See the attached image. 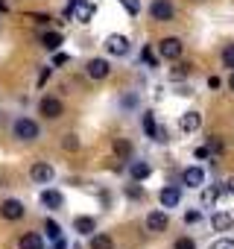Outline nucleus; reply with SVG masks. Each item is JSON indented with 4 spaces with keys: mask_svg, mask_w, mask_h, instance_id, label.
I'll return each instance as SVG.
<instances>
[{
    "mask_svg": "<svg viewBox=\"0 0 234 249\" xmlns=\"http://www.w3.org/2000/svg\"><path fill=\"white\" fill-rule=\"evenodd\" d=\"M167 226H170V217H167V211H150V214H147V231L158 234V231H164Z\"/></svg>",
    "mask_w": 234,
    "mask_h": 249,
    "instance_id": "6",
    "label": "nucleus"
},
{
    "mask_svg": "<svg viewBox=\"0 0 234 249\" xmlns=\"http://www.w3.org/2000/svg\"><path fill=\"white\" fill-rule=\"evenodd\" d=\"M108 73H111V68H108L105 59H91V62H88V76H91V79H105Z\"/></svg>",
    "mask_w": 234,
    "mask_h": 249,
    "instance_id": "12",
    "label": "nucleus"
},
{
    "mask_svg": "<svg viewBox=\"0 0 234 249\" xmlns=\"http://www.w3.org/2000/svg\"><path fill=\"white\" fill-rule=\"evenodd\" d=\"M62 150L76 153V150H79V138H76V135H65V138H62Z\"/></svg>",
    "mask_w": 234,
    "mask_h": 249,
    "instance_id": "24",
    "label": "nucleus"
},
{
    "mask_svg": "<svg viewBox=\"0 0 234 249\" xmlns=\"http://www.w3.org/2000/svg\"><path fill=\"white\" fill-rule=\"evenodd\" d=\"M120 6H123L132 18H138V15H141V0H120Z\"/></svg>",
    "mask_w": 234,
    "mask_h": 249,
    "instance_id": "23",
    "label": "nucleus"
},
{
    "mask_svg": "<svg viewBox=\"0 0 234 249\" xmlns=\"http://www.w3.org/2000/svg\"><path fill=\"white\" fill-rule=\"evenodd\" d=\"M202 182H205V170L202 167H187L184 170V185L187 188H199Z\"/></svg>",
    "mask_w": 234,
    "mask_h": 249,
    "instance_id": "13",
    "label": "nucleus"
},
{
    "mask_svg": "<svg viewBox=\"0 0 234 249\" xmlns=\"http://www.w3.org/2000/svg\"><path fill=\"white\" fill-rule=\"evenodd\" d=\"M91 249H114V240L108 234H91Z\"/></svg>",
    "mask_w": 234,
    "mask_h": 249,
    "instance_id": "20",
    "label": "nucleus"
},
{
    "mask_svg": "<svg viewBox=\"0 0 234 249\" xmlns=\"http://www.w3.org/2000/svg\"><path fill=\"white\" fill-rule=\"evenodd\" d=\"M211 249H234V240L231 237H219V240L211 243Z\"/></svg>",
    "mask_w": 234,
    "mask_h": 249,
    "instance_id": "27",
    "label": "nucleus"
},
{
    "mask_svg": "<svg viewBox=\"0 0 234 249\" xmlns=\"http://www.w3.org/2000/svg\"><path fill=\"white\" fill-rule=\"evenodd\" d=\"M67 62H70L67 53H56V56H53V65H67Z\"/></svg>",
    "mask_w": 234,
    "mask_h": 249,
    "instance_id": "32",
    "label": "nucleus"
},
{
    "mask_svg": "<svg viewBox=\"0 0 234 249\" xmlns=\"http://www.w3.org/2000/svg\"><path fill=\"white\" fill-rule=\"evenodd\" d=\"M141 123H144V132H147V138H155L158 135V126H155V117L147 111V114H141Z\"/></svg>",
    "mask_w": 234,
    "mask_h": 249,
    "instance_id": "21",
    "label": "nucleus"
},
{
    "mask_svg": "<svg viewBox=\"0 0 234 249\" xmlns=\"http://www.w3.org/2000/svg\"><path fill=\"white\" fill-rule=\"evenodd\" d=\"M158 199H161V205H164V208H176V205L182 202V191H179L176 185H167V188H161Z\"/></svg>",
    "mask_w": 234,
    "mask_h": 249,
    "instance_id": "10",
    "label": "nucleus"
},
{
    "mask_svg": "<svg viewBox=\"0 0 234 249\" xmlns=\"http://www.w3.org/2000/svg\"><path fill=\"white\" fill-rule=\"evenodd\" d=\"M211 226H214L217 231H228V229L234 226V217H231V214H225V211H219V214H214V217H211Z\"/></svg>",
    "mask_w": 234,
    "mask_h": 249,
    "instance_id": "15",
    "label": "nucleus"
},
{
    "mask_svg": "<svg viewBox=\"0 0 234 249\" xmlns=\"http://www.w3.org/2000/svg\"><path fill=\"white\" fill-rule=\"evenodd\" d=\"M158 53H161V59L176 62V59L182 56V41H179V38H164V41L158 44Z\"/></svg>",
    "mask_w": 234,
    "mask_h": 249,
    "instance_id": "8",
    "label": "nucleus"
},
{
    "mask_svg": "<svg viewBox=\"0 0 234 249\" xmlns=\"http://www.w3.org/2000/svg\"><path fill=\"white\" fill-rule=\"evenodd\" d=\"M129 170H132V176H135V179H138V182H144V179H147V176H150V173H152V167H150V164H147V161H135V164H132V167H129Z\"/></svg>",
    "mask_w": 234,
    "mask_h": 249,
    "instance_id": "18",
    "label": "nucleus"
},
{
    "mask_svg": "<svg viewBox=\"0 0 234 249\" xmlns=\"http://www.w3.org/2000/svg\"><path fill=\"white\" fill-rule=\"evenodd\" d=\"M38 111H41L47 120H56V117H62L65 106H62V100H56V97H44V100L38 103Z\"/></svg>",
    "mask_w": 234,
    "mask_h": 249,
    "instance_id": "4",
    "label": "nucleus"
},
{
    "mask_svg": "<svg viewBox=\"0 0 234 249\" xmlns=\"http://www.w3.org/2000/svg\"><path fill=\"white\" fill-rule=\"evenodd\" d=\"M150 15H152L155 21H170V18H173V3H170V0H152Z\"/></svg>",
    "mask_w": 234,
    "mask_h": 249,
    "instance_id": "9",
    "label": "nucleus"
},
{
    "mask_svg": "<svg viewBox=\"0 0 234 249\" xmlns=\"http://www.w3.org/2000/svg\"><path fill=\"white\" fill-rule=\"evenodd\" d=\"M41 44H44L47 50H53V53H56V50H59V44H62V33H44V36H41Z\"/></svg>",
    "mask_w": 234,
    "mask_h": 249,
    "instance_id": "17",
    "label": "nucleus"
},
{
    "mask_svg": "<svg viewBox=\"0 0 234 249\" xmlns=\"http://www.w3.org/2000/svg\"><path fill=\"white\" fill-rule=\"evenodd\" d=\"M3 9H6V3H3V0H0V12H3Z\"/></svg>",
    "mask_w": 234,
    "mask_h": 249,
    "instance_id": "41",
    "label": "nucleus"
},
{
    "mask_svg": "<svg viewBox=\"0 0 234 249\" xmlns=\"http://www.w3.org/2000/svg\"><path fill=\"white\" fill-rule=\"evenodd\" d=\"M228 191H231V194H234V176H231V179H228Z\"/></svg>",
    "mask_w": 234,
    "mask_h": 249,
    "instance_id": "40",
    "label": "nucleus"
},
{
    "mask_svg": "<svg viewBox=\"0 0 234 249\" xmlns=\"http://www.w3.org/2000/svg\"><path fill=\"white\" fill-rule=\"evenodd\" d=\"M12 132H15L18 141H35L38 138V123L30 120V117H18L15 126H12Z\"/></svg>",
    "mask_w": 234,
    "mask_h": 249,
    "instance_id": "1",
    "label": "nucleus"
},
{
    "mask_svg": "<svg viewBox=\"0 0 234 249\" xmlns=\"http://www.w3.org/2000/svg\"><path fill=\"white\" fill-rule=\"evenodd\" d=\"M222 65H225V68H231V71H234V44H228V47H225V50H222Z\"/></svg>",
    "mask_w": 234,
    "mask_h": 249,
    "instance_id": "26",
    "label": "nucleus"
},
{
    "mask_svg": "<svg viewBox=\"0 0 234 249\" xmlns=\"http://www.w3.org/2000/svg\"><path fill=\"white\" fill-rule=\"evenodd\" d=\"M114 150L120 153V156H129V153H132V147H129L126 141H114Z\"/></svg>",
    "mask_w": 234,
    "mask_h": 249,
    "instance_id": "30",
    "label": "nucleus"
},
{
    "mask_svg": "<svg viewBox=\"0 0 234 249\" xmlns=\"http://www.w3.org/2000/svg\"><path fill=\"white\" fill-rule=\"evenodd\" d=\"M208 156H211V150H208V147H199V150H196V159H208Z\"/></svg>",
    "mask_w": 234,
    "mask_h": 249,
    "instance_id": "37",
    "label": "nucleus"
},
{
    "mask_svg": "<svg viewBox=\"0 0 234 249\" xmlns=\"http://www.w3.org/2000/svg\"><path fill=\"white\" fill-rule=\"evenodd\" d=\"M24 202L21 199H6V202H0V217L3 220H21L24 217Z\"/></svg>",
    "mask_w": 234,
    "mask_h": 249,
    "instance_id": "5",
    "label": "nucleus"
},
{
    "mask_svg": "<svg viewBox=\"0 0 234 249\" xmlns=\"http://www.w3.org/2000/svg\"><path fill=\"white\" fill-rule=\"evenodd\" d=\"M144 62H147L150 68H155V56H152V50H144Z\"/></svg>",
    "mask_w": 234,
    "mask_h": 249,
    "instance_id": "34",
    "label": "nucleus"
},
{
    "mask_svg": "<svg viewBox=\"0 0 234 249\" xmlns=\"http://www.w3.org/2000/svg\"><path fill=\"white\" fill-rule=\"evenodd\" d=\"M199 220H202L199 211H187V214H184V223H199Z\"/></svg>",
    "mask_w": 234,
    "mask_h": 249,
    "instance_id": "33",
    "label": "nucleus"
},
{
    "mask_svg": "<svg viewBox=\"0 0 234 249\" xmlns=\"http://www.w3.org/2000/svg\"><path fill=\"white\" fill-rule=\"evenodd\" d=\"M47 79H50V68H44V71H41V76H38V85H44Z\"/></svg>",
    "mask_w": 234,
    "mask_h": 249,
    "instance_id": "36",
    "label": "nucleus"
},
{
    "mask_svg": "<svg viewBox=\"0 0 234 249\" xmlns=\"http://www.w3.org/2000/svg\"><path fill=\"white\" fill-rule=\"evenodd\" d=\"M105 50L111 56H126L129 53V38L126 36H108L105 38Z\"/></svg>",
    "mask_w": 234,
    "mask_h": 249,
    "instance_id": "7",
    "label": "nucleus"
},
{
    "mask_svg": "<svg viewBox=\"0 0 234 249\" xmlns=\"http://www.w3.org/2000/svg\"><path fill=\"white\" fill-rule=\"evenodd\" d=\"M73 229H76L79 234H88V237H91V234L97 231V223H94V217H76V220H73Z\"/></svg>",
    "mask_w": 234,
    "mask_h": 249,
    "instance_id": "16",
    "label": "nucleus"
},
{
    "mask_svg": "<svg viewBox=\"0 0 234 249\" xmlns=\"http://www.w3.org/2000/svg\"><path fill=\"white\" fill-rule=\"evenodd\" d=\"M53 176H56V170H53L47 161H35V164L30 167V179H33V182H38V185L53 182Z\"/></svg>",
    "mask_w": 234,
    "mask_h": 249,
    "instance_id": "3",
    "label": "nucleus"
},
{
    "mask_svg": "<svg viewBox=\"0 0 234 249\" xmlns=\"http://www.w3.org/2000/svg\"><path fill=\"white\" fill-rule=\"evenodd\" d=\"M94 3L91 0H70V6H67V15H73V21H79V24H88L91 18H94Z\"/></svg>",
    "mask_w": 234,
    "mask_h": 249,
    "instance_id": "2",
    "label": "nucleus"
},
{
    "mask_svg": "<svg viewBox=\"0 0 234 249\" xmlns=\"http://www.w3.org/2000/svg\"><path fill=\"white\" fill-rule=\"evenodd\" d=\"M21 249H41V234L38 231H30L21 237Z\"/></svg>",
    "mask_w": 234,
    "mask_h": 249,
    "instance_id": "19",
    "label": "nucleus"
},
{
    "mask_svg": "<svg viewBox=\"0 0 234 249\" xmlns=\"http://www.w3.org/2000/svg\"><path fill=\"white\" fill-rule=\"evenodd\" d=\"M126 196H129V199H141V196H144V188H138V185H129V188H126Z\"/></svg>",
    "mask_w": 234,
    "mask_h": 249,
    "instance_id": "29",
    "label": "nucleus"
},
{
    "mask_svg": "<svg viewBox=\"0 0 234 249\" xmlns=\"http://www.w3.org/2000/svg\"><path fill=\"white\" fill-rule=\"evenodd\" d=\"M208 88H219V79L217 76H208Z\"/></svg>",
    "mask_w": 234,
    "mask_h": 249,
    "instance_id": "38",
    "label": "nucleus"
},
{
    "mask_svg": "<svg viewBox=\"0 0 234 249\" xmlns=\"http://www.w3.org/2000/svg\"><path fill=\"white\" fill-rule=\"evenodd\" d=\"M62 202H65V199H62L59 191H50V188L41 191V205H44V208H62Z\"/></svg>",
    "mask_w": 234,
    "mask_h": 249,
    "instance_id": "14",
    "label": "nucleus"
},
{
    "mask_svg": "<svg viewBox=\"0 0 234 249\" xmlns=\"http://www.w3.org/2000/svg\"><path fill=\"white\" fill-rule=\"evenodd\" d=\"M173 249H196V243H193L190 237H179V240L173 243Z\"/></svg>",
    "mask_w": 234,
    "mask_h": 249,
    "instance_id": "28",
    "label": "nucleus"
},
{
    "mask_svg": "<svg viewBox=\"0 0 234 249\" xmlns=\"http://www.w3.org/2000/svg\"><path fill=\"white\" fill-rule=\"evenodd\" d=\"M208 150H211V153H219V150H222V141H219V138H214V141L208 144Z\"/></svg>",
    "mask_w": 234,
    "mask_h": 249,
    "instance_id": "35",
    "label": "nucleus"
},
{
    "mask_svg": "<svg viewBox=\"0 0 234 249\" xmlns=\"http://www.w3.org/2000/svg\"><path fill=\"white\" fill-rule=\"evenodd\" d=\"M179 126H182V132H196L199 126H202V114L199 111H187V114H182V120H179Z\"/></svg>",
    "mask_w": 234,
    "mask_h": 249,
    "instance_id": "11",
    "label": "nucleus"
},
{
    "mask_svg": "<svg viewBox=\"0 0 234 249\" xmlns=\"http://www.w3.org/2000/svg\"><path fill=\"white\" fill-rule=\"evenodd\" d=\"M217 196H219V188H205V191H202V205L217 202Z\"/></svg>",
    "mask_w": 234,
    "mask_h": 249,
    "instance_id": "25",
    "label": "nucleus"
},
{
    "mask_svg": "<svg viewBox=\"0 0 234 249\" xmlns=\"http://www.w3.org/2000/svg\"><path fill=\"white\" fill-rule=\"evenodd\" d=\"M228 88L234 91V71H231V76H228Z\"/></svg>",
    "mask_w": 234,
    "mask_h": 249,
    "instance_id": "39",
    "label": "nucleus"
},
{
    "mask_svg": "<svg viewBox=\"0 0 234 249\" xmlns=\"http://www.w3.org/2000/svg\"><path fill=\"white\" fill-rule=\"evenodd\" d=\"M44 231H47V237H50L53 243H56V240H62V229H59V223H56V220H47V223H44Z\"/></svg>",
    "mask_w": 234,
    "mask_h": 249,
    "instance_id": "22",
    "label": "nucleus"
},
{
    "mask_svg": "<svg viewBox=\"0 0 234 249\" xmlns=\"http://www.w3.org/2000/svg\"><path fill=\"white\" fill-rule=\"evenodd\" d=\"M190 73V65H179L176 71H173V79H182V76H187Z\"/></svg>",
    "mask_w": 234,
    "mask_h": 249,
    "instance_id": "31",
    "label": "nucleus"
}]
</instances>
